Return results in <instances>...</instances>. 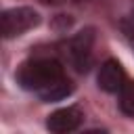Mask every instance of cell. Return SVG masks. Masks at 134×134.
Returning <instances> with one entry per match:
<instances>
[{
	"label": "cell",
	"instance_id": "cell-10",
	"mask_svg": "<svg viewBox=\"0 0 134 134\" xmlns=\"http://www.w3.org/2000/svg\"><path fill=\"white\" fill-rule=\"evenodd\" d=\"M69 2H73V4H80V2H88V0H69Z\"/></svg>",
	"mask_w": 134,
	"mask_h": 134
},
{
	"label": "cell",
	"instance_id": "cell-2",
	"mask_svg": "<svg viewBox=\"0 0 134 134\" xmlns=\"http://www.w3.org/2000/svg\"><path fill=\"white\" fill-rule=\"evenodd\" d=\"M40 25V13L34 10L31 6H15L6 8L0 17V27H2V38H19L25 31L34 29Z\"/></svg>",
	"mask_w": 134,
	"mask_h": 134
},
{
	"label": "cell",
	"instance_id": "cell-7",
	"mask_svg": "<svg viewBox=\"0 0 134 134\" xmlns=\"http://www.w3.org/2000/svg\"><path fill=\"white\" fill-rule=\"evenodd\" d=\"M119 94V111L128 117L134 119V82H126L124 88L117 92Z\"/></svg>",
	"mask_w": 134,
	"mask_h": 134
},
{
	"label": "cell",
	"instance_id": "cell-4",
	"mask_svg": "<svg viewBox=\"0 0 134 134\" xmlns=\"http://www.w3.org/2000/svg\"><path fill=\"white\" fill-rule=\"evenodd\" d=\"M82 119H84V113L77 107H65V109H57L46 117V128L54 134H67L77 130Z\"/></svg>",
	"mask_w": 134,
	"mask_h": 134
},
{
	"label": "cell",
	"instance_id": "cell-5",
	"mask_svg": "<svg viewBox=\"0 0 134 134\" xmlns=\"http://www.w3.org/2000/svg\"><path fill=\"white\" fill-rule=\"evenodd\" d=\"M96 82H98V88H103L105 92H119L126 84V73H124V67L109 59L100 65L98 69V75H96Z\"/></svg>",
	"mask_w": 134,
	"mask_h": 134
},
{
	"label": "cell",
	"instance_id": "cell-1",
	"mask_svg": "<svg viewBox=\"0 0 134 134\" xmlns=\"http://www.w3.org/2000/svg\"><path fill=\"white\" fill-rule=\"evenodd\" d=\"M15 77L21 88L36 92L40 96L44 90H48L52 84L61 82L67 75H65L63 65L57 59H29L19 65Z\"/></svg>",
	"mask_w": 134,
	"mask_h": 134
},
{
	"label": "cell",
	"instance_id": "cell-8",
	"mask_svg": "<svg viewBox=\"0 0 134 134\" xmlns=\"http://www.w3.org/2000/svg\"><path fill=\"white\" fill-rule=\"evenodd\" d=\"M119 27H121V31H124V36L128 38V42L134 46V8H130L124 17H121V21H119Z\"/></svg>",
	"mask_w": 134,
	"mask_h": 134
},
{
	"label": "cell",
	"instance_id": "cell-9",
	"mask_svg": "<svg viewBox=\"0 0 134 134\" xmlns=\"http://www.w3.org/2000/svg\"><path fill=\"white\" fill-rule=\"evenodd\" d=\"M42 4H61V2H65V0H40Z\"/></svg>",
	"mask_w": 134,
	"mask_h": 134
},
{
	"label": "cell",
	"instance_id": "cell-3",
	"mask_svg": "<svg viewBox=\"0 0 134 134\" xmlns=\"http://www.w3.org/2000/svg\"><path fill=\"white\" fill-rule=\"evenodd\" d=\"M92 44H94V29H82L65 44V57L77 71H86L92 59Z\"/></svg>",
	"mask_w": 134,
	"mask_h": 134
},
{
	"label": "cell",
	"instance_id": "cell-6",
	"mask_svg": "<svg viewBox=\"0 0 134 134\" xmlns=\"http://www.w3.org/2000/svg\"><path fill=\"white\" fill-rule=\"evenodd\" d=\"M73 92V84L67 80V77H63L61 82H57V84H52L48 90H44L42 94H40V98L44 100V103H54V100H63L65 96H69Z\"/></svg>",
	"mask_w": 134,
	"mask_h": 134
}]
</instances>
